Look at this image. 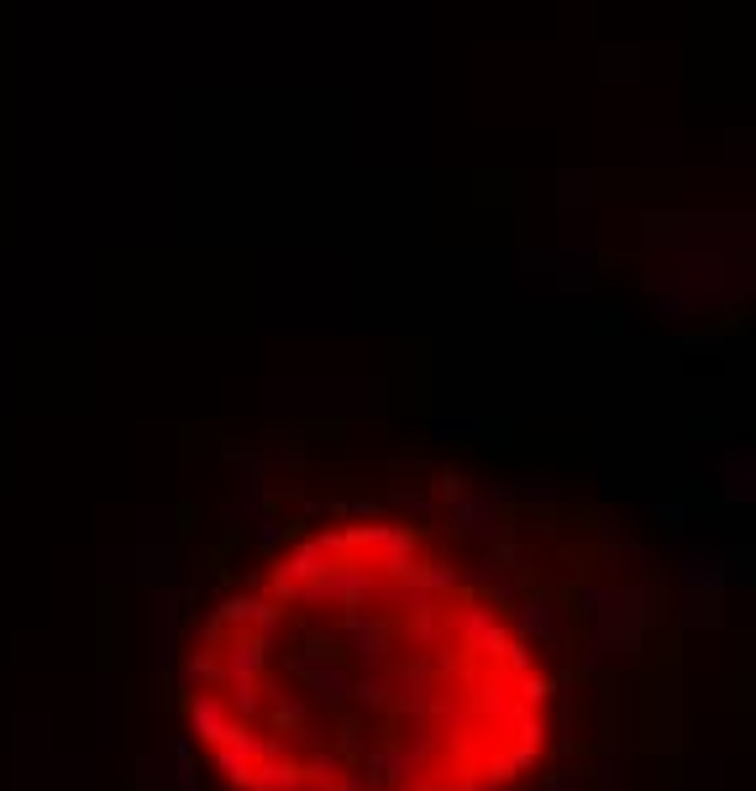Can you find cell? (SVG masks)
Returning a JSON list of instances; mask_svg holds the SVG:
<instances>
[{
	"mask_svg": "<svg viewBox=\"0 0 756 791\" xmlns=\"http://www.w3.org/2000/svg\"><path fill=\"white\" fill-rule=\"evenodd\" d=\"M568 687L562 629L494 545L394 503L273 535L179 645L206 791H546Z\"/></svg>",
	"mask_w": 756,
	"mask_h": 791,
	"instance_id": "obj_1",
	"label": "cell"
}]
</instances>
